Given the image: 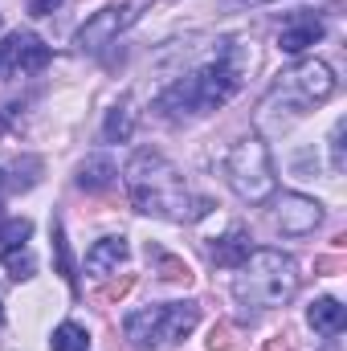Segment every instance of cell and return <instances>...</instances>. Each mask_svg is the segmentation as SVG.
Returning a JSON list of instances; mask_svg holds the SVG:
<instances>
[{
  "label": "cell",
  "instance_id": "obj_5",
  "mask_svg": "<svg viewBox=\"0 0 347 351\" xmlns=\"http://www.w3.org/2000/svg\"><path fill=\"white\" fill-rule=\"evenodd\" d=\"M225 180H229V188H233L241 200H250V204H261V200L274 196L278 180H274L270 152H265V143H261L258 135L237 139V143L229 147V156H225Z\"/></svg>",
  "mask_w": 347,
  "mask_h": 351
},
{
  "label": "cell",
  "instance_id": "obj_25",
  "mask_svg": "<svg viewBox=\"0 0 347 351\" xmlns=\"http://www.w3.org/2000/svg\"><path fill=\"white\" fill-rule=\"evenodd\" d=\"M339 258H319V262H315V269H323V274H327V269H339Z\"/></svg>",
  "mask_w": 347,
  "mask_h": 351
},
{
  "label": "cell",
  "instance_id": "obj_29",
  "mask_svg": "<svg viewBox=\"0 0 347 351\" xmlns=\"http://www.w3.org/2000/svg\"><path fill=\"white\" fill-rule=\"evenodd\" d=\"M0 29H4V16H0Z\"/></svg>",
  "mask_w": 347,
  "mask_h": 351
},
{
  "label": "cell",
  "instance_id": "obj_26",
  "mask_svg": "<svg viewBox=\"0 0 347 351\" xmlns=\"http://www.w3.org/2000/svg\"><path fill=\"white\" fill-rule=\"evenodd\" d=\"M233 4H250V8H261V4H274V0H233Z\"/></svg>",
  "mask_w": 347,
  "mask_h": 351
},
{
  "label": "cell",
  "instance_id": "obj_15",
  "mask_svg": "<svg viewBox=\"0 0 347 351\" xmlns=\"http://www.w3.org/2000/svg\"><path fill=\"white\" fill-rule=\"evenodd\" d=\"M131 131H135V110H131V98H123V102L106 114L102 135H106L110 143H123V139H131Z\"/></svg>",
  "mask_w": 347,
  "mask_h": 351
},
{
  "label": "cell",
  "instance_id": "obj_14",
  "mask_svg": "<svg viewBox=\"0 0 347 351\" xmlns=\"http://www.w3.org/2000/svg\"><path fill=\"white\" fill-rule=\"evenodd\" d=\"M115 176H119V168H115L106 156H90L86 164L78 168V188H86V192H106V188L115 184Z\"/></svg>",
  "mask_w": 347,
  "mask_h": 351
},
{
  "label": "cell",
  "instance_id": "obj_13",
  "mask_svg": "<svg viewBox=\"0 0 347 351\" xmlns=\"http://www.w3.org/2000/svg\"><path fill=\"white\" fill-rule=\"evenodd\" d=\"M208 258L217 265H225V269H237V265L250 258V233L237 225V229H229L225 237H217V245L208 250Z\"/></svg>",
  "mask_w": 347,
  "mask_h": 351
},
{
  "label": "cell",
  "instance_id": "obj_10",
  "mask_svg": "<svg viewBox=\"0 0 347 351\" xmlns=\"http://www.w3.org/2000/svg\"><path fill=\"white\" fill-rule=\"evenodd\" d=\"M315 41H323V21L319 16H294L282 33H278V49L282 53H302V49H311Z\"/></svg>",
  "mask_w": 347,
  "mask_h": 351
},
{
  "label": "cell",
  "instance_id": "obj_17",
  "mask_svg": "<svg viewBox=\"0 0 347 351\" xmlns=\"http://www.w3.org/2000/svg\"><path fill=\"white\" fill-rule=\"evenodd\" d=\"M53 351H86L90 348V335L78 327V323H62L58 331H53Z\"/></svg>",
  "mask_w": 347,
  "mask_h": 351
},
{
  "label": "cell",
  "instance_id": "obj_7",
  "mask_svg": "<svg viewBox=\"0 0 347 351\" xmlns=\"http://www.w3.org/2000/svg\"><path fill=\"white\" fill-rule=\"evenodd\" d=\"M49 66V45L37 33H8L0 41V78H25Z\"/></svg>",
  "mask_w": 347,
  "mask_h": 351
},
{
  "label": "cell",
  "instance_id": "obj_18",
  "mask_svg": "<svg viewBox=\"0 0 347 351\" xmlns=\"http://www.w3.org/2000/svg\"><path fill=\"white\" fill-rule=\"evenodd\" d=\"M4 269L16 278V282H25V278H33V269H37V262H33V254H29V245H16V250H4Z\"/></svg>",
  "mask_w": 347,
  "mask_h": 351
},
{
  "label": "cell",
  "instance_id": "obj_8",
  "mask_svg": "<svg viewBox=\"0 0 347 351\" xmlns=\"http://www.w3.org/2000/svg\"><path fill=\"white\" fill-rule=\"evenodd\" d=\"M135 16H139V4H110V8L94 12L86 25H82V33H78V49H82V53H98V49L110 45Z\"/></svg>",
  "mask_w": 347,
  "mask_h": 351
},
{
  "label": "cell",
  "instance_id": "obj_20",
  "mask_svg": "<svg viewBox=\"0 0 347 351\" xmlns=\"http://www.w3.org/2000/svg\"><path fill=\"white\" fill-rule=\"evenodd\" d=\"M347 168V160H344V119L335 123V131H331V172L339 176Z\"/></svg>",
  "mask_w": 347,
  "mask_h": 351
},
{
  "label": "cell",
  "instance_id": "obj_3",
  "mask_svg": "<svg viewBox=\"0 0 347 351\" xmlns=\"http://www.w3.org/2000/svg\"><path fill=\"white\" fill-rule=\"evenodd\" d=\"M298 290V265L282 250H250V258L237 265L233 294L250 306H286Z\"/></svg>",
  "mask_w": 347,
  "mask_h": 351
},
{
  "label": "cell",
  "instance_id": "obj_2",
  "mask_svg": "<svg viewBox=\"0 0 347 351\" xmlns=\"http://www.w3.org/2000/svg\"><path fill=\"white\" fill-rule=\"evenodd\" d=\"M127 192H131V204L139 213H152V217L188 221V217H204L208 213V200L192 208L184 176L176 172L160 152H139L131 160V168H127Z\"/></svg>",
  "mask_w": 347,
  "mask_h": 351
},
{
  "label": "cell",
  "instance_id": "obj_11",
  "mask_svg": "<svg viewBox=\"0 0 347 351\" xmlns=\"http://www.w3.org/2000/svg\"><path fill=\"white\" fill-rule=\"evenodd\" d=\"M123 262H127V241L123 237H102L86 254V274L90 278H110Z\"/></svg>",
  "mask_w": 347,
  "mask_h": 351
},
{
  "label": "cell",
  "instance_id": "obj_12",
  "mask_svg": "<svg viewBox=\"0 0 347 351\" xmlns=\"http://www.w3.org/2000/svg\"><path fill=\"white\" fill-rule=\"evenodd\" d=\"M307 323L319 331V335H344V327H347V311H344V302L339 298H315L311 302V311H307Z\"/></svg>",
  "mask_w": 347,
  "mask_h": 351
},
{
  "label": "cell",
  "instance_id": "obj_4",
  "mask_svg": "<svg viewBox=\"0 0 347 351\" xmlns=\"http://www.w3.org/2000/svg\"><path fill=\"white\" fill-rule=\"evenodd\" d=\"M200 323V306L196 302H160V306H143L131 311L123 319V335L131 339V348L139 351H156V348H172L180 339H188Z\"/></svg>",
  "mask_w": 347,
  "mask_h": 351
},
{
  "label": "cell",
  "instance_id": "obj_24",
  "mask_svg": "<svg viewBox=\"0 0 347 351\" xmlns=\"http://www.w3.org/2000/svg\"><path fill=\"white\" fill-rule=\"evenodd\" d=\"M233 339H229V327H213V335H208V348H229Z\"/></svg>",
  "mask_w": 347,
  "mask_h": 351
},
{
  "label": "cell",
  "instance_id": "obj_21",
  "mask_svg": "<svg viewBox=\"0 0 347 351\" xmlns=\"http://www.w3.org/2000/svg\"><path fill=\"white\" fill-rule=\"evenodd\" d=\"M164 278H168V282H188L192 269H188L184 262H176V258H164Z\"/></svg>",
  "mask_w": 347,
  "mask_h": 351
},
{
  "label": "cell",
  "instance_id": "obj_27",
  "mask_svg": "<svg viewBox=\"0 0 347 351\" xmlns=\"http://www.w3.org/2000/svg\"><path fill=\"white\" fill-rule=\"evenodd\" d=\"M323 351H344V343H339V335H331V343H327Z\"/></svg>",
  "mask_w": 347,
  "mask_h": 351
},
{
  "label": "cell",
  "instance_id": "obj_19",
  "mask_svg": "<svg viewBox=\"0 0 347 351\" xmlns=\"http://www.w3.org/2000/svg\"><path fill=\"white\" fill-rule=\"evenodd\" d=\"M53 250H58V274L66 282H74V265H70V245H66V233H62V221L53 225Z\"/></svg>",
  "mask_w": 347,
  "mask_h": 351
},
{
  "label": "cell",
  "instance_id": "obj_9",
  "mask_svg": "<svg viewBox=\"0 0 347 351\" xmlns=\"http://www.w3.org/2000/svg\"><path fill=\"white\" fill-rule=\"evenodd\" d=\"M323 221V204L315 196H302V192H282L278 196V213H274V225L286 233V237H307L315 233Z\"/></svg>",
  "mask_w": 347,
  "mask_h": 351
},
{
  "label": "cell",
  "instance_id": "obj_6",
  "mask_svg": "<svg viewBox=\"0 0 347 351\" xmlns=\"http://www.w3.org/2000/svg\"><path fill=\"white\" fill-rule=\"evenodd\" d=\"M331 94H335V74H331V66L311 58V62H298L294 70L278 74V86H274L270 98H286V106L307 110V106L327 102Z\"/></svg>",
  "mask_w": 347,
  "mask_h": 351
},
{
  "label": "cell",
  "instance_id": "obj_1",
  "mask_svg": "<svg viewBox=\"0 0 347 351\" xmlns=\"http://www.w3.org/2000/svg\"><path fill=\"white\" fill-rule=\"evenodd\" d=\"M250 62H254V58H250L237 41H229L217 62H208V66L192 70L188 78H180V82L160 98V110H164V114H208V110H221V106L237 94L241 74H246Z\"/></svg>",
  "mask_w": 347,
  "mask_h": 351
},
{
  "label": "cell",
  "instance_id": "obj_22",
  "mask_svg": "<svg viewBox=\"0 0 347 351\" xmlns=\"http://www.w3.org/2000/svg\"><path fill=\"white\" fill-rule=\"evenodd\" d=\"M127 290H131V278H123V282H115V286H106V290H102L98 298H102V302H110V298H123Z\"/></svg>",
  "mask_w": 347,
  "mask_h": 351
},
{
  "label": "cell",
  "instance_id": "obj_23",
  "mask_svg": "<svg viewBox=\"0 0 347 351\" xmlns=\"http://www.w3.org/2000/svg\"><path fill=\"white\" fill-rule=\"evenodd\" d=\"M58 4H62V0H29V12H33V16H49Z\"/></svg>",
  "mask_w": 347,
  "mask_h": 351
},
{
  "label": "cell",
  "instance_id": "obj_28",
  "mask_svg": "<svg viewBox=\"0 0 347 351\" xmlns=\"http://www.w3.org/2000/svg\"><path fill=\"white\" fill-rule=\"evenodd\" d=\"M0 323H4V311H0Z\"/></svg>",
  "mask_w": 347,
  "mask_h": 351
},
{
  "label": "cell",
  "instance_id": "obj_16",
  "mask_svg": "<svg viewBox=\"0 0 347 351\" xmlns=\"http://www.w3.org/2000/svg\"><path fill=\"white\" fill-rule=\"evenodd\" d=\"M33 237V221L29 217H4L0 221V245L4 250H16V245H25Z\"/></svg>",
  "mask_w": 347,
  "mask_h": 351
}]
</instances>
